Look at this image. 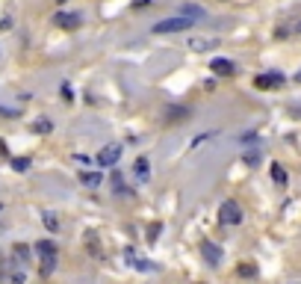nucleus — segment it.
<instances>
[{"label": "nucleus", "mask_w": 301, "mask_h": 284, "mask_svg": "<svg viewBox=\"0 0 301 284\" xmlns=\"http://www.w3.org/2000/svg\"><path fill=\"white\" fill-rule=\"evenodd\" d=\"M192 27V18H186V15H180V18H168V21H163V24H157L154 27V33H183V30H189Z\"/></svg>", "instance_id": "f257e3e1"}, {"label": "nucleus", "mask_w": 301, "mask_h": 284, "mask_svg": "<svg viewBox=\"0 0 301 284\" xmlns=\"http://www.w3.org/2000/svg\"><path fill=\"white\" fill-rule=\"evenodd\" d=\"M121 151H124L121 142H109V145H103L100 154H98V166H115V163L121 160Z\"/></svg>", "instance_id": "f03ea898"}, {"label": "nucleus", "mask_w": 301, "mask_h": 284, "mask_svg": "<svg viewBox=\"0 0 301 284\" xmlns=\"http://www.w3.org/2000/svg\"><path fill=\"white\" fill-rule=\"evenodd\" d=\"M219 222H222V225H239V222H242L239 204H236V202H225V204L219 207Z\"/></svg>", "instance_id": "7ed1b4c3"}, {"label": "nucleus", "mask_w": 301, "mask_h": 284, "mask_svg": "<svg viewBox=\"0 0 301 284\" xmlns=\"http://www.w3.org/2000/svg\"><path fill=\"white\" fill-rule=\"evenodd\" d=\"M201 255H204V261L210 264V267H219L222 264V258H225V252H222V246L219 243H201Z\"/></svg>", "instance_id": "20e7f679"}, {"label": "nucleus", "mask_w": 301, "mask_h": 284, "mask_svg": "<svg viewBox=\"0 0 301 284\" xmlns=\"http://www.w3.org/2000/svg\"><path fill=\"white\" fill-rule=\"evenodd\" d=\"M53 24L62 27V30H74V27L83 24V18H80L77 12H56V15H53Z\"/></svg>", "instance_id": "39448f33"}, {"label": "nucleus", "mask_w": 301, "mask_h": 284, "mask_svg": "<svg viewBox=\"0 0 301 284\" xmlns=\"http://www.w3.org/2000/svg\"><path fill=\"white\" fill-rule=\"evenodd\" d=\"M124 258L130 261V267H133V270H142V273H157V264H151L148 258H139L133 249H127V252H124Z\"/></svg>", "instance_id": "423d86ee"}, {"label": "nucleus", "mask_w": 301, "mask_h": 284, "mask_svg": "<svg viewBox=\"0 0 301 284\" xmlns=\"http://www.w3.org/2000/svg\"><path fill=\"white\" fill-rule=\"evenodd\" d=\"M210 71H216L219 77H234V74H236V65H234L231 59L219 56V59H213V62H210Z\"/></svg>", "instance_id": "0eeeda50"}, {"label": "nucleus", "mask_w": 301, "mask_h": 284, "mask_svg": "<svg viewBox=\"0 0 301 284\" xmlns=\"http://www.w3.org/2000/svg\"><path fill=\"white\" fill-rule=\"evenodd\" d=\"M281 83H284V74H281V71H269V74H260V77L254 80L257 89H275V86H281Z\"/></svg>", "instance_id": "6e6552de"}, {"label": "nucleus", "mask_w": 301, "mask_h": 284, "mask_svg": "<svg viewBox=\"0 0 301 284\" xmlns=\"http://www.w3.org/2000/svg\"><path fill=\"white\" fill-rule=\"evenodd\" d=\"M133 175H136L139 184H148V181H151V160H148V157H136V163H133Z\"/></svg>", "instance_id": "1a4fd4ad"}, {"label": "nucleus", "mask_w": 301, "mask_h": 284, "mask_svg": "<svg viewBox=\"0 0 301 284\" xmlns=\"http://www.w3.org/2000/svg\"><path fill=\"white\" fill-rule=\"evenodd\" d=\"M80 184L89 190H98L103 184V178H100V172H80Z\"/></svg>", "instance_id": "9d476101"}, {"label": "nucleus", "mask_w": 301, "mask_h": 284, "mask_svg": "<svg viewBox=\"0 0 301 284\" xmlns=\"http://www.w3.org/2000/svg\"><path fill=\"white\" fill-rule=\"evenodd\" d=\"M186 44H189L192 50H198V53H201V50H210V47H216V39H201V36H195V39H189Z\"/></svg>", "instance_id": "9b49d317"}, {"label": "nucleus", "mask_w": 301, "mask_h": 284, "mask_svg": "<svg viewBox=\"0 0 301 284\" xmlns=\"http://www.w3.org/2000/svg\"><path fill=\"white\" fill-rule=\"evenodd\" d=\"M12 255H15V261L24 267V264H30V246H24V243H15L12 246Z\"/></svg>", "instance_id": "f8f14e48"}, {"label": "nucleus", "mask_w": 301, "mask_h": 284, "mask_svg": "<svg viewBox=\"0 0 301 284\" xmlns=\"http://www.w3.org/2000/svg\"><path fill=\"white\" fill-rule=\"evenodd\" d=\"M35 252H38V258L56 255V243H53V240H38V243H35Z\"/></svg>", "instance_id": "ddd939ff"}, {"label": "nucleus", "mask_w": 301, "mask_h": 284, "mask_svg": "<svg viewBox=\"0 0 301 284\" xmlns=\"http://www.w3.org/2000/svg\"><path fill=\"white\" fill-rule=\"evenodd\" d=\"M260 160H263V151H260V148H248V151L242 154V163H245V166H257Z\"/></svg>", "instance_id": "4468645a"}, {"label": "nucleus", "mask_w": 301, "mask_h": 284, "mask_svg": "<svg viewBox=\"0 0 301 284\" xmlns=\"http://www.w3.org/2000/svg\"><path fill=\"white\" fill-rule=\"evenodd\" d=\"M41 222H44V228H47V231H59V219H56V213L44 210V213H41Z\"/></svg>", "instance_id": "2eb2a0df"}, {"label": "nucleus", "mask_w": 301, "mask_h": 284, "mask_svg": "<svg viewBox=\"0 0 301 284\" xmlns=\"http://www.w3.org/2000/svg\"><path fill=\"white\" fill-rule=\"evenodd\" d=\"M112 190H115L118 196H127V184H124L121 172H112Z\"/></svg>", "instance_id": "dca6fc26"}, {"label": "nucleus", "mask_w": 301, "mask_h": 284, "mask_svg": "<svg viewBox=\"0 0 301 284\" xmlns=\"http://www.w3.org/2000/svg\"><path fill=\"white\" fill-rule=\"evenodd\" d=\"M53 267H56V255L41 258V276H50V273H53Z\"/></svg>", "instance_id": "f3484780"}, {"label": "nucleus", "mask_w": 301, "mask_h": 284, "mask_svg": "<svg viewBox=\"0 0 301 284\" xmlns=\"http://www.w3.org/2000/svg\"><path fill=\"white\" fill-rule=\"evenodd\" d=\"M183 15H186V18H204V9H201V6H192V3H186V6H183Z\"/></svg>", "instance_id": "a211bd4d"}, {"label": "nucleus", "mask_w": 301, "mask_h": 284, "mask_svg": "<svg viewBox=\"0 0 301 284\" xmlns=\"http://www.w3.org/2000/svg\"><path fill=\"white\" fill-rule=\"evenodd\" d=\"M272 181H275V184H281V187H284V184H287V172H284V169H281V166H278V163H275V166H272Z\"/></svg>", "instance_id": "6ab92c4d"}, {"label": "nucleus", "mask_w": 301, "mask_h": 284, "mask_svg": "<svg viewBox=\"0 0 301 284\" xmlns=\"http://www.w3.org/2000/svg\"><path fill=\"white\" fill-rule=\"evenodd\" d=\"M86 246H89V252H95V255L100 258V246H98V234H86Z\"/></svg>", "instance_id": "aec40b11"}, {"label": "nucleus", "mask_w": 301, "mask_h": 284, "mask_svg": "<svg viewBox=\"0 0 301 284\" xmlns=\"http://www.w3.org/2000/svg\"><path fill=\"white\" fill-rule=\"evenodd\" d=\"M12 166H15V172H27V169H30V160H27V157H15Z\"/></svg>", "instance_id": "412c9836"}, {"label": "nucleus", "mask_w": 301, "mask_h": 284, "mask_svg": "<svg viewBox=\"0 0 301 284\" xmlns=\"http://www.w3.org/2000/svg\"><path fill=\"white\" fill-rule=\"evenodd\" d=\"M50 127H53V124H50L47 119H41V122H35V124H33V130H35V133H47Z\"/></svg>", "instance_id": "4be33fe9"}, {"label": "nucleus", "mask_w": 301, "mask_h": 284, "mask_svg": "<svg viewBox=\"0 0 301 284\" xmlns=\"http://www.w3.org/2000/svg\"><path fill=\"white\" fill-rule=\"evenodd\" d=\"M9 282L12 284H24V273H21V270H12V273H9Z\"/></svg>", "instance_id": "5701e85b"}, {"label": "nucleus", "mask_w": 301, "mask_h": 284, "mask_svg": "<svg viewBox=\"0 0 301 284\" xmlns=\"http://www.w3.org/2000/svg\"><path fill=\"white\" fill-rule=\"evenodd\" d=\"M254 273H257L254 264H242V267H239V276H254Z\"/></svg>", "instance_id": "b1692460"}, {"label": "nucleus", "mask_w": 301, "mask_h": 284, "mask_svg": "<svg viewBox=\"0 0 301 284\" xmlns=\"http://www.w3.org/2000/svg\"><path fill=\"white\" fill-rule=\"evenodd\" d=\"M62 98H65V101H71V98H74V95H71V86H68V83L62 86Z\"/></svg>", "instance_id": "393cba45"}, {"label": "nucleus", "mask_w": 301, "mask_h": 284, "mask_svg": "<svg viewBox=\"0 0 301 284\" xmlns=\"http://www.w3.org/2000/svg\"><path fill=\"white\" fill-rule=\"evenodd\" d=\"M296 80H299V83H301V71H299V74H296Z\"/></svg>", "instance_id": "a878e982"}, {"label": "nucleus", "mask_w": 301, "mask_h": 284, "mask_svg": "<svg viewBox=\"0 0 301 284\" xmlns=\"http://www.w3.org/2000/svg\"><path fill=\"white\" fill-rule=\"evenodd\" d=\"M56 3H65V0H56Z\"/></svg>", "instance_id": "bb28decb"}, {"label": "nucleus", "mask_w": 301, "mask_h": 284, "mask_svg": "<svg viewBox=\"0 0 301 284\" xmlns=\"http://www.w3.org/2000/svg\"><path fill=\"white\" fill-rule=\"evenodd\" d=\"M296 284H301V282H296Z\"/></svg>", "instance_id": "cd10ccee"}, {"label": "nucleus", "mask_w": 301, "mask_h": 284, "mask_svg": "<svg viewBox=\"0 0 301 284\" xmlns=\"http://www.w3.org/2000/svg\"><path fill=\"white\" fill-rule=\"evenodd\" d=\"M0 210H3V207H0Z\"/></svg>", "instance_id": "c85d7f7f"}]
</instances>
